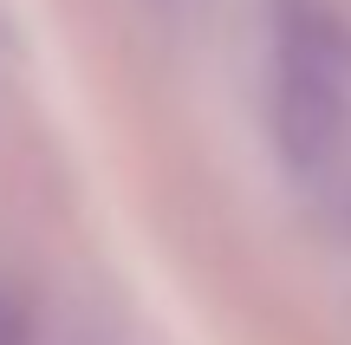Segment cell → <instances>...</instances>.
<instances>
[{"instance_id": "2", "label": "cell", "mask_w": 351, "mask_h": 345, "mask_svg": "<svg viewBox=\"0 0 351 345\" xmlns=\"http://www.w3.org/2000/svg\"><path fill=\"white\" fill-rule=\"evenodd\" d=\"M0 345H33V307L0 281Z\"/></svg>"}, {"instance_id": "1", "label": "cell", "mask_w": 351, "mask_h": 345, "mask_svg": "<svg viewBox=\"0 0 351 345\" xmlns=\"http://www.w3.org/2000/svg\"><path fill=\"white\" fill-rule=\"evenodd\" d=\"M274 143L293 176H326L351 137V26L332 0H267Z\"/></svg>"}]
</instances>
